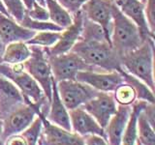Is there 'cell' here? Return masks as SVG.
<instances>
[{"label": "cell", "mask_w": 155, "mask_h": 145, "mask_svg": "<svg viewBox=\"0 0 155 145\" xmlns=\"http://www.w3.org/2000/svg\"><path fill=\"white\" fill-rule=\"evenodd\" d=\"M0 145H4V144H3V141H2V138H1V137H0Z\"/></svg>", "instance_id": "60d3db41"}, {"label": "cell", "mask_w": 155, "mask_h": 145, "mask_svg": "<svg viewBox=\"0 0 155 145\" xmlns=\"http://www.w3.org/2000/svg\"><path fill=\"white\" fill-rule=\"evenodd\" d=\"M39 3L42 4V5H44V6H45V0H39Z\"/></svg>", "instance_id": "f35d334b"}, {"label": "cell", "mask_w": 155, "mask_h": 145, "mask_svg": "<svg viewBox=\"0 0 155 145\" xmlns=\"http://www.w3.org/2000/svg\"><path fill=\"white\" fill-rule=\"evenodd\" d=\"M52 77L55 82L61 80H76V76L81 71H97L87 65L74 52L48 56Z\"/></svg>", "instance_id": "8992f818"}, {"label": "cell", "mask_w": 155, "mask_h": 145, "mask_svg": "<svg viewBox=\"0 0 155 145\" xmlns=\"http://www.w3.org/2000/svg\"><path fill=\"white\" fill-rule=\"evenodd\" d=\"M120 72L122 75L124 83L128 84L134 90L136 94V99H138V101L145 102V103L154 104L153 91L143 81L139 79L138 77L128 74V72H126L123 70H121Z\"/></svg>", "instance_id": "7402d4cb"}, {"label": "cell", "mask_w": 155, "mask_h": 145, "mask_svg": "<svg viewBox=\"0 0 155 145\" xmlns=\"http://www.w3.org/2000/svg\"><path fill=\"white\" fill-rule=\"evenodd\" d=\"M40 145H41V144H40Z\"/></svg>", "instance_id": "7bdbcfd3"}, {"label": "cell", "mask_w": 155, "mask_h": 145, "mask_svg": "<svg viewBox=\"0 0 155 145\" xmlns=\"http://www.w3.org/2000/svg\"><path fill=\"white\" fill-rule=\"evenodd\" d=\"M81 108L91 115L96 122L105 130L111 116L115 113L117 106L114 93L98 92L93 98L86 102Z\"/></svg>", "instance_id": "30bf717a"}, {"label": "cell", "mask_w": 155, "mask_h": 145, "mask_svg": "<svg viewBox=\"0 0 155 145\" xmlns=\"http://www.w3.org/2000/svg\"><path fill=\"white\" fill-rule=\"evenodd\" d=\"M87 65L97 71L120 72V55L108 42L85 41L80 39L71 50Z\"/></svg>", "instance_id": "6da1fadb"}, {"label": "cell", "mask_w": 155, "mask_h": 145, "mask_svg": "<svg viewBox=\"0 0 155 145\" xmlns=\"http://www.w3.org/2000/svg\"><path fill=\"white\" fill-rule=\"evenodd\" d=\"M56 89L68 111L80 108L98 93L92 87L77 80L58 81L56 82Z\"/></svg>", "instance_id": "52a82bcc"}, {"label": "cell", "mask_w": 155, "mask_h": 145, "mask_svg": "<svg viewBox=\"0 0 155 145\" xmlns=\"http://www.w3.org/2000/svg\"><path fill=\"white\" fill-rule=\"evenodd\" d=\"M144 39L136 24L121 13L114 3L110 45L119 55L132 51L143 43Z\"/></svg>", "instance_id": "3957f363"}, {"label": "cell", "mask_w": 155, "mask_h": 145, "mask_svg": "<svg viewBox=\"0 0 155 145\" xmlns=\"http://www.w3.org/2000/svg\"><path fill=\"white\" fill-rule=\"evenodd\" d=\"M132 111L131 105H118L115 113L111 116L105 128V135L108 145H121V139Z\"/></svg>", "instance_id": "9a60e30c"}, {"label": "cell", "mask_w": 155, "mask_h": 145, "mask_svg": "<svg viewBox=\"0 0 155 145\" xmlns=\"http://www.w3.org/2000/svg\"><path fill=\"white\" fill-rule=\"evenodd\" d=\"M0 13L3 14H5V16H7V17H10V16H9V14H8V12H7V10H6V8H5V6L3 5V3H2L1 0H0ZM10 18H11V17H10Z\"/></svg>", "instance_id": "8d00e7d4"}, {"label": "cell", "mask_w": 155, "mask_h": 145, "mask_svg": "<svg viewBox=\"0 0 155 145\" xmlns=\"http://www.w3.org/2000/svg\"><path fill=\"white\" fill-rule=\"evenodd\" d=\"M153 38H147L136 50L120 55L121 69L143 81L154 92Z\"/></svg>", "instance_id": "7a4b0ae2"}, {"label": "cell", "mask_w": 155, "mask_h": 145, "mask_svg": "<svg viewBox=\"0 0 155 145\" xmlns=\"http://www.w3.org/2000/svg\"><path fill=\"white\" fill-rule=\"evenodd\" d=\"M48 122L53 125H56L62 129L67 130H71V122L69 111L63 105L60 99L58 92L56 89V82L53 79L52 81V93H51V100L50 102L48 109V115L46 116ZM72 132V130H71Z\"/></svg>", "instance_id": "d6986e66"}, {"label": "cell", "mask_w": 155, "mask_h": 145, "mask_svg": "<svg viewBox=\"0 0 155 145\" xmlns=\"http://www.w3.org/2000/svg\"><path fill=\"white\" fill-rule=\"evenodd\" d=\"M45 6L48 9L50 21L65 29L73 22V16L63 8L56 0H45Z\"/></svg>", "instance_id": "603a6c76"}, {"label": "cell", "mask_w": 155, "mask_h": 145, "mask_svg": "<svg viewBox=\"0 0 155 145\" xmlns=\"http://www.w3.org/2000/svg\"><path fill=\"white\" fill-rule=\"evenodd\" d=\"M7 145H27L25 139L22 137V135H13L8 138Z\"/></svg>", "instance_id": "e575fe53"}, {"label": "cell", "mask_w": 155, "mask_h": 145, "mask_svg": "<svg viewBox=\"0 0 155 145\" xmlns=\"http://www.w3.org/2000/svg\"><path fill=\"white\" fill-rule=\"evenodd\" d=\"M73 16V22L70 26L66 27L60 32L59 40L54 46L47 48V54L48 56L59 55L70 52L76 45V43L81 39L84 24V13L81 11L75 13Z\"/></svg>", "instance_id": "4fadbf2b"}, {"label": "cell", "mask_w": 155, "mask_h": 145, "mask_svg": "<svg viewBox=\"0 0 155 145\" xmlns=\"http://www.w3.org/2000/svg\"><path fill=\"white\" fill-rule=\"evenodd\" d=\"M76 80L92 87L98 92L114 93L124 83L120 72L107 71H81L76 76Z\"/></svg>", "instance_id": "9c48e42d"}, {"label": "cell", "mask_w": 155, "mask_h": 145, "mask_svg": "<svg viewBox=\"0 0 155 145\" xmlns=\"http://www.w3.org/2000/svg\"><path fill=\"white\" fill-rule=\"evenodd\" d=\"M137 139L143 145H155L154 129L143 111H140L137 120Z\"/></svg>", "instance_id": "cb8c5ba5"}, {"label": "cell", "mask_w": 155, "mask_h": 145, "mask_svg": "<svg viewBox=\"0 0 155 145\" xmlns=\"http://www.w3.org/2000/svg\"><path fill=\"white\" fill-rule=\"evenodd\" d=\"M69 116L71 130L73 133L79 134L80 137H84L87 134H97L106 139L104 129L81 106L69 110Z\"/></svg>", "instance_id": "2e32d148"}, {"label": "cell", "mask_w": 155, "mask_h": 145, "mask_svg": "<svg viewBox=\"0 0 155 145\" xmlns=\"http://www.w3.org/2000/svg\"><path fill=\"white\" fill-rule=\"evenodd\" d=\"M84 145H108L107 140L97 134H87L82 137Z\"/></svg>", "instance_id": "836d02e7"}, {"label": "cell", "mask_w": 155, "mask_h": 145, "mask_svg": "<svg viewBox=\"0 0 155 145\" xmlns=\"http://www.w3.org/2000/svg\"><path fill=\"white\" fill-rule=\"evenodd\" d=\"M25 103L21 91L13 82L0 75V119L1 121Z\"/></svg>", "instance_id": "5bb4252c"}, {"label": "cell", "mask_w": 155, "mask_h": 145, "mask_svg": "<svg viewBox=\"0 0 155 145\" xmlns=\"http://www.w3.org/2000/svg\"><path fill=\"white\" fill-rule=\"evenodd\" d=\"M140 2H143V3L144 4V3H145V1H147V0H140Z\"/></svg>", "instance_id": "b9f144b4"}, {"label": "cell", "mask_w": 155, "mask_h": 145, "mask_svg": "<svg viewBox=\"0 0 155 145\" xmlns=\"http://www.w3.org/2000/svg\"><path fill=\"white\" fill-rule=\"evenodd\" d=\"M39 115L42 119L41 145H84L82 137L51 124L42 113Z\"/></svg>", "instance_id": "7c38bea8"}, {"label": "cell", "mask_w": 155, "mask_h": 145, "mask_svg": "<svg viewBox=\"0 0 155 145\" xmlns=\"http://www.w3.org/2000/svg\"><path fill=\"white\" fill-rule=\"evenodd\" d=\"M1 132H2V121H1V119H0V135H1Z\"/></svg>", "instance_id": "74e56055"}, {"label": "cell", "mask_w": 155, "mask_h": 145, "mask_svg": "<svg viewBox=\"0 0 155 145\" xmlns=\"http://www.w3.org/2000/svg\"><path fill=\"white\" fill-rule=\"evenodd\" d=\"M1 1L6 8L9 16L17 22H21L26 11L22 0H1Z\"/></svg>", "instance_id": "83f0119b"}, {"label": "cell", "mask_w": 155, "mask_h": 145, "mask_svg": "<svg viewBox=\"0 0 155 145\" xmlns=\"http://www.w3.org/2000/svg\"><path fill=\"white\" fill-rule=\"evenodd\" d=\"M114 99L118 105H131L136 100V94L131 87L123 83L114 92Z\"/></svg>", "instance_id": "f546056e"}, {"label": "cell", "mask_w": 155, "mask_h": 145, "mask_svg": "<svg viewBox=\"0 0 155 145\" xmlns=\"http://www.w3.org/2000/svg\"><path fill=\"white\" fill-rule=\"evenodd\" d=\"M0 75L10 79L18 87L26 104L39 106L41 110L46 105H50L40 85L23 70L22 64L8 65L0 63Z\"/></svg>", "instance_id": "277c9868"}, {"label": "cell", "mask_w": 155, "mask_h": 145, "mask_svg": "<svg viewBox=\"0 0 155 145\" xmlns=\"http://www.w3.org/2000/svg\"><path fill=\"white\" fill-rule=\"evenodd\" d=\"M81 40L85 41H96V42H109L107 35L99 24L86 18L84 14V24H82V32L81 36Z\"/></svg>", "instance_id": "d4e9b609"}, {"label": "cell", "mask_w": 155, "mask_h": 145, "mask_svg": "<svg viewBox=\"0 0 155 145\" xmlns=\"http://www.w3.org/2000/svg\"><path fill=\"white\" fill-rule=\"evenodd\" d=\"M147 103L143 101H135L132 104V111L129 116L127 125L121 139V145H135L137 140V120L138 116L143 111Z\"/></svg>", "instance_id": "44dd1931"}, {"label": "cell", "mask_w": 155, "mask_h": 145, "mask_svg": "<svg viewBox=\"0 0 155 145\" xmlns=\"http://www.w3.org/2000/svg\"><path fill=\"white\" fill-rule=\"evenodd\" d=\"M56 1L71 14H74L75 13L81 11L87 0H56Z\"/></svg>", "instance_id": "d6a6232c"}, {"label": "cell", "mask_w": 155, "mask_h": 145, "mask_svg": "<svg viewBox=\"0 0 155 145\" xmlns=\"http://www.w3.org/2000/svg\"><path fill=\"white\" fill-rule=\"evenodd\" d=\"M119 11L130 21H132L140 29L144 39L154 38L149 31L144 16V4L140 0H113Z\"/></svg>", "instance_id": "e0dca14e"}, {"label": "cell", "mask_w": 155, "mask_h": 145, "mask_svg": "<svg viewBox=\"0 0 155 145\" xmlns=\"http://www.w3.org/2000/svg\"><path fill=\"white\" fill-rule=\"evenodd\" d=\"M29 47L31 54L26 61L22 63L23 70L40 85L48 103L50 104L51 100L53 77L46 48L32 46H29Z\"/></svg>", "instance_id": "5b68a950"}, {"label": "cell", "mask_w": 155, "mask_h": 145, "mask_svg": "<svg viewBox=\"0 0 155 145\" xmlns=\"http://www.w3.org/2000/svg\"><path fill=\"white\" fill-rule=\"evenodd\" d=\"M154 0H147L144 3V16L147 19V26L151 35L154 36L155 30V8Z\"/></svg>", "instance_id": "1f68e13d"}, {"label": "cell", "mask_w": 155, "mask_h": 145, "mask_svg": "<svg viewBox=\"0 0 155 145\" xmlns=\"http://www.w3.org/2000/svg\"><path fill=\"white\" fill-rule=\"evenodd\" d=\"M25 14L30 18L35 19V21H50L48 9L46 8V6L40 4L38 1L34 2L29 9H26Z\"/></svg>", "instance_id": "4dcf8cb0"}, {"label": "cell", "mask_w": 155, "mask_h": 145, "mask_svg": "<svg viewBox=\"0 0 155 145\" xmlns=\"http://www.w3.org/2000/svg\"><path fill=\"white\" fill-rule=\"evenodd\" d=\"M60 32L55 31H42V32H36L30 40L25 42L27 46L32 47H38L42 48H50L53 47L59 40Z\"/></svg>", "instance_id": "484cf974"}, {"label": "cell", "mask_w": 155, "mask_h": 145, "mask_svg": "<svg viewBox=\"0 0 155 145\" xmlns=\"http://www.w3.org/2000/svg\"><path fill=\"white\" fill-rule=\"evenodd\" d=\"M21 26L25 27L29 30L35 31V32H42V31H55V32H61L63 29L59 27L53 22L48 21H35V19L30 18L26 14H24L21 21L19 22Z\"/></svg>", "instance_id": "4316f807"}, {"label": "cell", "mask_w": 155, "mask_h": 145, "mask_svg": "<svg viewBox=\"0 0 155 145\" xmlns=\"http://www.w3.org/2000/svg\"><path fill=\"white\" fill-rule=\"evenodd\" d=\"M30 54V47L24 42L10 43L4 47L0 63L8 65L22 64L24 61L28 59Z\"/></svg>", "instance_id": "ffe728a7"}, {"label": "cell", "mask_w": 155, "mask_h": 145, "mask_svg": "<svg viewBox=\"0 0 155 145\" xmlns=\"http://www.w3.org/2000/svg\"><path fill=\"white\" fill-rule=\"evenodd\" d=\"M36 32L21 26L12 18L0 13V43L6 46L14 42H27Z\"/></svg>", "instance_id": "ac0fdd59"}, {"label": "cell", "mask_w": 155, "mask_h": 145, "mask_svg": "<svg viewBox=\"0 0 155 145\" xmlns=\"http://www.w3.org/2000/svg\"><path fill=\"white\" fill-rule=\"evenodd\" d=\"M113 0H87L81 11L84 17L104 29L110 43V32L113 26Z\"/></svg>", "instance_id": "8fae6325"}, {"label": "cell", "mask_w": 155, "mask_h": 145, "mask_svg": "<svg viewBox=\"0 0 155 145\" xmlns=\"http://www.w3.org/2000/svg\"><path fill=\"white\" fill-rule=\"evenodd\" d=\"M42 129V119L40 115L33 120V122L28 126V127L23 130L22 137L25 139L27 145H36L38 141V137H40Z\"/></svg>", "instance_id": "f1b7e54d"}, {"label": "cell", "mask_w": 155, "mask_h": 145, "mask_svg": "<svg viewBox=\"0 0 155 145\" xmlns=\"http://www.w3.org/2000/svg\"><path fill=\"white\" fill-rule=\"evenodd\" d=\"M135 144H136V145H143L142 143H140V142L139 141V140H138V139H137V140H136V143H135Z\"/></svg>", "instance_id": "ab89813d"}, {"label": "cell", "mask_w": 155, "mask_h": 145, "mask_svg": "<svg viewBox=\"0 0 155 145\" xmlns=\"http://www.w3.org/2000/svg\"><path fill=\"white\" fill-rule=\"evenodd\" d=\"M35 1H38L39 2V0H22V2L24 4V6H25L26 9H29L31 6H32V4L35 2Z\"/></svg>", "instance_id": "d590c367"}, {"label": "cell", "mask_w": 155, "mask_h": 145, "mask_svg": "<svg viewBox=\"0 0 155 145\" xmlns=\"http://www.w3.org/2000/svg\"><path fill=\"white\" fill-rule=\"evenodd\" d=\"M40 113H42V110L39 106L28 104L19 106L2 120V132L0 137L4 140L23 132L36 118V115Z\"/></svg>", "instance_id": "ba28073f"}]
</instances>
